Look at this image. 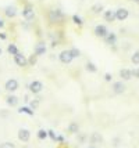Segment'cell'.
Listing matches in <instances>:
<instances>
[{
    "label": "cell",
    "instance_id": "cell-1",
    "mask_svg": "<svg viewBox=\"0 0 139 148\" xmlns=\"http://www.w3.org/2000/svg\"><path fill=\"white\" fill-rule=\"evenodd\" d=\"M42 90H43V83H42V82H39V80H33V82L29 83V91H31V93L38 94V93H40Z\"/></svg>",
    "mask_w": 139,
    "mask_h": 148
},
{
    "label": "cell",
    "instance_id": "cell-2",
    "mask_svg": "<svg viewBox=\"0 0 139 148\" xmlns=\"http://www.w3.org/2000/svg\"><path fill=\"white\" fill-rule=\"evenodd\" d=\"M59 60L61 61V62H63V64H70V62L73 61L74 58H73V56H71L70 50H63V51L60 53Z\"/></svg>",
    "mask_w": 139,
    "mask_h": 148
},
{
    "label": "cell",
    "instance_id": "cell-3",
    "mask_svg": "<svg viewBox=\"0 0 139 148\" xmlns=\"http://www.w3.org/2000/svg\"><path fill=\"white\" fill-rule=\"evenodd\" d=\"M4 89H6L7 91H10V93H13V91H15L17 89H18V80L17 79H8L6 82V84H4Z\"/></svg>",
    "mask_w": 139,
    "mask_h": 148
},
{
    "label": "cell",
    "instance_id": "cell-4",
    "mask_svg": "<svg viewBox=\"0 0 139 148\" xmlns=\"http://www.w3.org/2000/svg\"><path fill=\"white\" fill-rule=\"evenodd\" d=\"M14 62L18 65V66H27V65H28V60H27V57H25L24 54L17 53V54L14 56Z\"/></svg>",
    "mask_w": 139,
    "mask_h": 148
},
{
    "label": "cell",
    "instance_id": "cell-5",
    "mask_svg": "<svg viewBox=\"0 0 139 148\" xmlns=\"http://www.w3.org/2000/svg\"><path fill=\"white\" fill-rule=\"evenodd\" d=\"M31 138V132L28 129H20L18 130V140L22 143H28Z\"/></svg>",
    "mask_w": 139,
    "mask_h": 148
},
{
    "label": "cell",
    "instance_id": "cell-6",
    "mask_svg": "<svg viewBox=\"0 0 139 148\" xmlns=\"http://www.w3.org/2000/svg\"><path fill=\"white\" fill-rule=\"evenodd\" d=\"M49 19H50L52 22H60V21L63 19V13H61L60 10H52V11L49 13Z\"/></svg>",
    "mask_w": 139,
    "mask_h": 148
},
{
    "label": "cell",
    "instance_id": "cell-7",
    "mask_svg": "<svg viewBox=\"0 0 139 148\" xmlns=\"http://www.w3.org/2000/svg\"><path fill=\"white\" fill-rule=\"evenodd\" d=\"M128 15H129V13L127 8H118L115 11V19H118V21H125L128 18Z\"/></svg>",
    "mask_w": 139,
    "mask_h": 148
},
{
    "label": "cell",
    "instance_id": "cell-8",
    "mask_svg": "<svg viewBox=\"0 0 139 148\" xmlns=\"http://www.w3.org/2000/svg\"><path fill=\"white\" fill-rule=\"evenodd\" d=\"M107 28L104 25H96V28H95V35L98 36V38H106L107 35Z\"/></svg>",
    "mask_w": 139,
    "mask_h": 148
},
{
    "label": "cell",
    "instance_id": "cell-9",
    "mask_svg": "<svg viewBox=\"0 0 139 148\" xmlns=\"http://www.w3.org/2000/svg\"><path fill=\"white\" fill-rule=\"evenodd\" d=\"M113 91L115 94H122L125 91V84L122 83V82H114L113 83Z\"/></svg>",
    "mask_w": 139,
    "mask_h": 148
},
{
    "label": "cell",
    "instance_id": "cell-10",
    "mask_svg": "<svg viewBox=\"0 0 139 148\" xmlns=\"http://www.w3.org/2000/svg\"><path fill=\"white\" fill-rule=\"evenodd\" d=\"M22 15H24V18H25V19H32L33 17H35L33 8L31 6L24 7V10H22Z\"/></svg>",
    "mask_w": 139,
    "mask_h": 148
},
{
    "label": "cell",
    "instance_id": "cell-11",
    "mask_svg": "<svg viewBox=\"0 0 139 148\" xmlns=\"http://www.w3.org/2000/svg\"><path fill=\"white\" fill-rule=\"evenodd\" d=\"M103 17H104V19H106L107 22H114V21H115V11L107 10V11H104Z\"/></svg>",
    "mask_w": 139,
    "mask_h": 148
},
{
    "label": "cell",
    "instance_id": "cell-12",
    "mask_svg": "<svg viewBox=\"0 0 139 148\" xmlns=\"http://www.w3.org/2000/svg\"><path fill=\"white\" fill-rule=\"evenodd\" d=\"M4 14H6L7 17L13 18V17H15V14H17V8L14 6H7L6 8H4Z\"/></svg>",
    "mask_w": 139,
    "mask_h": 148
},
{
    "label": "cell",
    "instance_id": "cell-13",
    "mask_svg": "<svg viewBox=\"0 0 139 148\" xmlns=\"http://www.w3.org/2000/svg\"><path fill=\"white\" fill-rule=\"evenodd\" d=\"M46 53V46L43 45V43H39V45H36L35 47V54L39 57V56H43Z\"/></svg>",
    "mask_w": 139,
    "mask_h": 148
},
{
    "label": "cell",
    "instance_id": "cell-14",
    "mask_svg": "<svg viewBox=\"0 0 139 148\" xmlns=\"http://www.w3.org/2000/svg\"><path fill=\"white\" fill-rule=\"evenodd\" d=\"M120 76L122 77L124 80H129V79H132V71H129V69H121L120 71Z\"/></svg>",
    "mask_w": 139,
    "mask_h": 148
},
{
    "label": "cell",
    "instance_id": "cell-15",
    "mask_svg": "<svg viewBox=\"0 0 139 148\" xmlns=\"http://www.w3.org/2000/svg\"><path fill=\"white\" fill-rule=\"evenodd\" d=\"M18 97H15V96H8L6 98V103H7V105H10V107H15L17 104H18Z\"/></svg>",
    "mask_w": 139,
    "mask_h": 148
},
{
    "label": "cell",
    "instance_id": "cell-16",
    "mask_svg": "<svg viewBox=\"0 0 139 148\" xmlns=\"http://www.w3.org/2000/svg\"><path fill=\"white\" fill-rule=\"evenodd\" d=\"M102 141H103V137L100 136V133H92V136H91V143L92 144H100Z\"/></svg>",
    "mask_w": 139,
    "mask_h": 148
},
{
    "label": "cell",
    "instance_id": "cell-17",
    "mask_svg": "<svg viewBox=\"0 0 139 148\" xmlns=\"http://www.w3.org/2000/svg\"><path fill=\"white\" fill-rule=\"evenodd\" d=\"M107 45H115V42H117V36L114 35V33H107L106 38H104Z\"/></svg>",
    "mask_w": 139,
    "mask_h": 148
},
{
    "label": "cell",
    "instance_id": "cell-18",
    "mask_svg": "<svg viewBox=\"0 0 139 148\" xmlns=\"http://www.w3.org/2000/svg\"><path fill=\"white\" fill-rule=\"evenodd\" d=\"M78 130H80L78 123L73 122V123H70V125H68V132H70V133H78Z\"/></svg>",
    "mask_w": 139,
    "mask_h": 148
},
{
    "label": "cell",
    "instance_id": "cell-19",
    "mask_svg": "<svg viewBox=\"0 0 139 148\" xmlns=\"http://www.w3.org/2000/svg\"><path fill=\"white\" fill-rule=\"evenodd\" d=\"M7 51L10 53L11 56H15L18 53V49H17V46L14 45V43H11V45H8V47H7Z\"/></svg>",
    "mask_w": 139,
    "mask_h": 148
},
{
    "label": "cell",
    "instance_id": "cell-20",
    "mask_svg": "<svg viewBox=\"0 0 139 148\" xmlns=\"http://www.w3.org/2000/svg\"><path fill=\"white\" fill-rule=\"evenodd\" d=\"M86 71L92 72V73H95V72L98 71V68H96V65L93 64V62H88L86 64Z\"/></svg>",
    "mask_w": 139,
    "mask_h": 148
},
{
    "label": "cell",
    "instance_id": "cell-21",
    "mask_svg": "<svg viewBox=\"0 0 139 148\" xmlns=\"http://www.w3.org/2000/svg\"><path fill=\"white\" fill-rule=\"evenodd\" d=\"M47 136H49V133H47L45 129H40L39 132H38V138H40V140H45Z\"/></svg>",
    "mask_w": 139,
    "mask_h": 148
},
{
    "label": "cell",
    "instance_id": "cell-22",
    "mask_svg": "<svg viewBox=\"0 0 139 148\" xmlns=\"http://www.w3.org/2000/svg\"><path fill=\"white\" fill-rule=\"evenodd\" d=\"M70 53H71V56L73 58H78L81 56V51L77 49V47H73V49H70Z\"/></svg>",
    "mask_w": 139,
    "mask_h": 148
},
{
    "label": "cell",
    "instance_id": "cell-23",
    "mask_svg": "<svg viewBox=\"0 0 139 148\" xmlns=\"http://www.w3.org/2000/svg\"><path fill=\"white\" fill-rule=\"evenodd\" d=\"M92 11H93V13H95V14H99V13H102V11H103V6L98 3V4H95V6L92 7Z\"/></svg>",
    "mask_w": 139,
    "mask_h": 148
},
{
    "label": "cell",
    "instance_id": "cell-24",
    "mask_svg": "<svg viewBox=\"0 0 139 148\" xmlns=\"http://www.w3.org/2000/svg\"><path fill=\"white\" fill-rule=\"evenodd\" d=\"M131 61H132V64H135V65L139 64V50L133 53V56L131 57Z\"/></svg>",
    "mask_w": 139,
    "mask_h": 148
},
{
    "label": "cell",
    "instance_id": "cell-25",
    "mask_svg": "<svg viewBox=\"0 0 139 148\" xmlns=\"http://www.w3.org/2000/svg\"><path fill=\"white\" fill-rule=\"evenodd\" d=\"M18 112H21V114H27V115H33V111H31L29 108H27V107H22V108H20L18 110Z\"/></svg>",
    "mask_w": 139,
    "mask_h": 148
},
{
    "label": "cell",
    "instance_id": "cell-26",
    "mask_svg": "<svg viewBox=\"0 0 139 148\" xmlns=\"http://www.w3.org/2000/svg\"><path fill=\"white\" fill-rule=\"evenodd\" d=\"M0 148H15V144L10 141H6V143H3V144H0Z\"/></svg>",
    "mask_w": 139,
    "mask_h": 148
},
{
    "label": "cell",
    "instance_id": "cell-27",
    "mask_svg": "<svg viewBox=\"0 0 139 148\" xmlns=\"http://www.w3.org/2000/svg\"><path fill=\"white\" fill-rule=\"evenodd\" d=\"M73 21H74V24H77V25H82V24H84V22H82V18L78 17V15H74Z\"/></svg>",
    "mask_w": 139,
    "mask_h": 148
},
{
    "label": "cell",
    "instance_id": "cell-28",
    "mask_svg": "<svg viewBox=\"0 0 139 148\" xmlns=\"http://www.w3.org/2000/svg\"><path fill=\"white\" fill-rule=\"evenodd\" d=\"M29 105H31V108H32V110H36V108L39 107V100L36 98V100H33V101H31V104H29Z\"/></svg>",
    "mask_w": 139,
    "mask_h": 148
},
{
    "label": "cell",
    "instance_id": "cell-29",
    "mask_svg": "<svg viewBox=\"0 0 139 148\" xmlns=\"http://www.w3.org/2000/svg\"><path fill=\"white\" fill-rule=\"evenodd\" d=\"M132 76H135V77H138L139 79V68H135L132 71Z\"/></svg>",
    "mask_w": 139,
    "mask_h": 148
},
{
    "label": "cell",
    "instance_id": "cell-30",
    "mask_svg": "<svg viewBox=\"0 0 139 148\" xmlns=\"http://www.w3.org/2000/svg\"><path fill=\"white\" fill-rule=\"evenodd\" d=\"M36 57H38L36 54H35V56H32V57L29 58V62H31V64H35V62H36Z\"/></svg>",
    "mask_w": 139,
    "mask_h": 148
},
{
    "label": "cell",
    "instance_id": "cell-31",
    "mask_svg": "<svg viewBox=\"0 0 139 148\" xmlns=\"http://www.w3.org/2000/svg\"><path fill=\"white\" fill-rule=\"evenodd\" d=\"M47 133H49V136H50V137H52L53 140H56V138H57V136L54 134V132H53V130H50V132H47Z\"/></svg>",
    "mask_w": 139,
    "mask_h": 148
},
{
    "label": "cell",
    "instance_id": "cell-32",
    "mask_svg": "<svg viewBox=\"0 0 139 148\" xmlns=\"http://www.w3.org/2000/svg\"><path fill=\"white\" fill-rule=\"evenodd\" d=\"M104 79H106L107 82H110V80H111V75H110V73H106V75H104Z\"/></svg>",
    "mask_w": 139,
    "mask_h": 148
},
{
    "label": "cell",
    "instance_id": "cell-33",
    "mask_svg": "<svg viewBox=\"0 0 139 148\" xmlns=\"http://www.w3.org/2000/svg\"><path fill=\"white\" fill-rule=\"evenodd\" d=\"M0 38H1V39H6V35H4V33H0Z\"/></svg>",
    "mask_w": 139,
    "mask_h": 148
},
{
    "label": "cell",
    "instance_id": "cell-34",
    "mask_svg": "<svg viewBox=\"0 0 139 148\" xmlns=\"http://www.w3.org/2000/svg\"><path fill=\"white\" fill-rule=\"evenodd\" d=\"M4 25V22H3V21H1V19H0V28H1V26Z\"/></svg>",
    "mask_w": 139,
    "mask_h": 148
},
{
    "label": "cell",
    "instance_id": "cell-35",
    "mask_svg": "<svg viewBox=\"0 0 139 148\" xmlns=\"http://www.w3.org/2000/svg\"><path fill=\"white\" fill-rule=\"evenodd\" d=\"M1 53H3V50H1V47H0V56H1Z\"/></svg>",
    "mask_w": 139,
    "mask_h": 148
},
{
    "label": "cell",
    "instance_id": "cell-36",
    "mask_svg": "<svg viewBox=\"0 0 139 148\" xmlns=\"http://www.w3.org/2000/svg\"><path fill=\"white\" fill-rule=\"evenodd\" d=\"M133 1H136V3H139V0H133Z\"/></svg>",
    "mask_w": 139,
    "mask_h": 148
},
{
    "label": "cell",
    "instance_id": "cell-37",
    "mask_svg": "<svg viewBox=\"0 0 139 148\" xmlns=\"http://www.w3.org/2000/svg\"><path fill=\"white\" fill-rule=\"evenodd\" d=\"M89 148H93V147H89Z\"/></svg>",
    "mask_w": 139,
    "mask_h": 148
}]
</instances>
